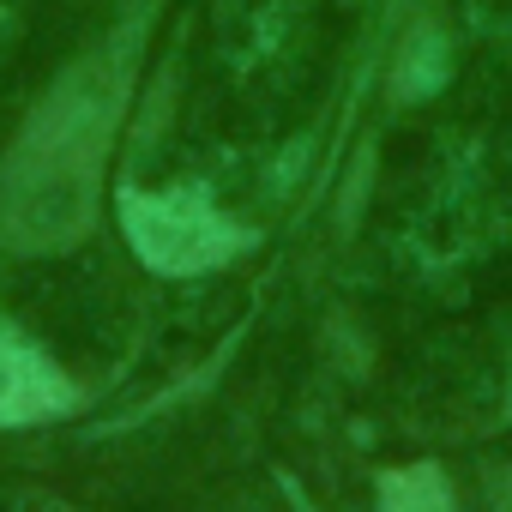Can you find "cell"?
Returning a JSON list of instances; mask_svg holds the SVG:
<instances>
[{"label":"cell","mask_w":512,"mask_h":512,"mask_svg":"<svg viewBox=\"0 0 512 512\" xmlns=\"http://www.w3.org/2000/svg\"><path fill=\"white\" fill-rule=\"evenodd\" d=\"M121 229L133 253L163 278H199L247 247V229L229 223L199 187H121Z\"/></svg>","instance_id":"obj_2"},{"label":"cell","mask_w":512,"mask_h":512,"mask_svg":"<svg viewBox=\"0 0 512 512\" xmlns=\"http://www.w3.org/2000/svg\"><path fill=\"white\" fill-rule=\"evenodd\" d=\"M133 43H103L79 55L25 115L7 163H0V235L19 253L73 247L103 193V163L127 115Z\"/></svg>","instance_id":"obj_1"},{"label":"cell","mask_w":512,"mask_h":512,"mask_svg":"<svg viewBox=\"0 0 512 512\" xmlns=\"http://www.w3.org/2000/svg\"><path fill=\"white\" fill-rule=\"evenodd\" d=\"M380 512H452V494H446V476L434 464H416V470H392L380 482Z\"/></svg>","instance_id":"obj_4"},{"label":"cell","mask_w":512,"mask_h":512,"mask_svg":"<svg viewBox=\"0 0 512 512\" xmlns=\"http://www.w3.org/2000/svg\"><path fill=\"white\" fill-rule=\"evenodd\" d=\"M73 380L25 338L0 320V428H25V422H49L73 410Z\"/></svg>","instance_id":"obj_3"}]
</instances>
